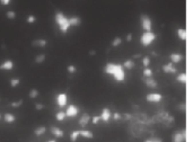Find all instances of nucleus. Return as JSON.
<instances>
[{"mask_svg":"<svg viewBox=\"0 0 193 142\" xmlns=\"http://www.w3.org/2000/svg\"><path fill=\"white\" fill-rule=\"evenodd\" d=\"M104 72L113 76L116 81H120V82L124 81V79H125V71L123 68V64L109 62V63H106V66L104 68Z\"/></svg>","mask_w":193,"mask_h":142,"instance_id":"1","label":"nucleus"},{"mask_svg":"<svg viewBox=\"0 0 193 142\" xmlns=\"http://www.w3.org/2000/svg\"><path fill=\"white\" fill-rule=\"evenodd\" d=\"M54 20L58 25L59 29L61 33L63 34H67V32L69 31V28L71 27L70 26V23H69V18H67L64 16V14L62 11H57L56 15H54Z\"/></svg>","mask_w":193,"mask_h":142,"instance_id":"2","label":"nucleus"},{"mask_svg":"<svg viewBox=\"0 0 193 142\" xmlns=\"http://www.w3.org/2000/svg\"><path fill=\"white\" fill-rule=\"evenodd\" d=\"M156 38H157V35H156L155 33H153V32H145V33L141 35L140 41H141L142 46H149Z\"/></svg>","mask_w":193,"mask_h":142,"instance_id":"3","label":"nucleus"},{"mask_svg":"<svg viewBox=\"0 0 193 142\" xmlns=\"http://www.w3.org/2000/svg\"><path fill=\"white\" fill-rule=\"evenodd\" d=\"M141 24H142V28L146 32H151V27H153L151 19L148 17L147 15H142L141 16Z\"/></svg>","mask_w":193,"mask_h":142,"instance_id":"4","label":"nucleus"},{"mask_svg":"<svg viewBox=\"0 0 193 142\" xmlns=\"http://www.w3.org/2000/svg\"><path fill=\"white\" fill-rule=\"evenodd\" d=\"M185 138H186L185 130H181V131L175 132L172 135V142H184Z\"/></svg>","mask_w":193,"mask_h":142,"instance_id":"5","label":"nucleus"},{"mask_svg":"<svg viewBox=\"0 0 193 142\" xmlns=\"http://www.w3.org/2000/svg\"><path fill=\"white\" fill-rule=\"evenodd\" d=\"M56 102L59 107H64L68 103V96L66 92H60L56 97Z\"/></svg>","mask_w":193,"mask_h":142,"instance_id":"6","label":"nucleus"},{"mask_svg":"<svg viewBox=\"0 0 193 142\" xmlns=\"http://www.w3.org/2000/svg\"><path fill=\"white\" fill-rule=\"evenodd\" d=\"M79 113V108L76 105L71 104L67 107V111H66V115L67 117H76Z\"/></svg>","mask_w":193,"mask_h":142,"instance_id":"7","label":"nucleus"},{"mask_svg":"<svg viewBox=\"0 0 193 142\" xmlns=\"http://www.w3.org/2000/svg\"><path fill=\"white\" fill-rule=\"evenodd\" d=\"M146 99L149 103H159L163 99V96L160 94H157V92H151V94H148L146 96Z\"/></svg>","mask_w":193,"mask_h":142,"instance_id":"8","label":"nucleus"},{"mask_svg":"<svg viewBox=\"0 0 193 142\" xmlns=\"http://www.w3.org/2000/svg\"><path fill=\"white\" fill-rule=\"evenodd\" d=\"M112 112H111V109L110 108H107V107H105V108H103L102 109V113H101V120L102 121H104V122H109L111 119H112Z\"/></svg>","mask_w":193,"mask_h":142,"instance_id":"9","label":"nucleus"},{"mask_svg":"<svg viewBox=\"0 0 193 142\" xmlns=\"http://www.w3.org/2000/svg\"><path fill=\"white\" fill-rule=\"evenodd\" d=\"M14 61L10 60V59H7L5 60L1 64H0V70H5V71H9V70H13L14 69Z\"/></svg>","mask_w":193,"mask_h":142,"instance_id":"10","label":"nucleus"},{"mask_svg":"<svg viewBox=\"0 0 193 142\" xmlns=\"http://www.w3.org/2000/svg\"><path fill=\"white\" fill-rule=\"evenodd\" d=\"M46 45H48V41L44 38H36L32 41V46H35V48H45Z\"/></svg>","mask_w":193,"mask_h":142,"instance_id":"11","label":"nucleus"},{"mask_svg":"<svg viewBox=\"0 0 193 142\" xmlns=\"http://www.w3.org/2000/svg\"><path fill=\"white\" fill-rule=\"evenodd\" d=\"M163 71H164L165 73H176V72H177V69L174 67V63L168 62L167 64H164V66H163Z\"/></svg>","mask_w":193,"mask_h":142,"instance_id":"12","label":"nucleus"},{"mask_svg":"<svg viewBox=\"0 0 193 142\" xmlns=\"http://www.w3.org/2000/svg\"><path fill=\"white\" fill-rule=\"evenodd\" d=\"M50 131H51V133L56 137V138H63V135H64V132L58 127V126H52L51 129H50Z\"/></svg>","mask_w":193,"mask_h":142,"instance_id":"13","label":"nucleus"},{"mask_svg":"<svg viewBox=\"0 0 193 142\" xmlns=\"http://www.w3.org/2000/svg\"><path fill=\"white\" fill-rule=\"evenodd\" d=\"M89 120H90L89 114H87V113L82 114V115H81V117L79 119V125H80L81 127H85L86 125L89 123Z\"/></svg>","mask_w":193,"mask_h":142,"instance_id":"14","label":"nucleus"},{"mask_svg":"<svg viewBox=\"0 0 193 142\" xmlns=\"http://www.w3.org/2000/svg\"><path fill=\"white\" fill-rule=\"evenodd\" d=\"M170 58H171V62H172V63H180V62L183 60V54L172 53Z\"/></svg>","mask_w":193,"mask_h":142,"instance_id":"15","label":"nucleus"},{"mask_svg":"<svg viewBox=\"0 0 193 142\" xmlns=\"http://www.w3.org/2000/svg\"><path fill=\"white\" fill-rule=\"evenodd\" d=\"M3 120L8 124L9 123H14L16 121V116L14 114H11V113H6V114H3Z\"/></svg>","mask_w":193,"mask_h":142,"instance_id":"16","label":"nucleus"},{"mask_svg":"<svg viewBox=\"0 0 193 142\" xmlns=\"http://www.w3.org/2000/svg\"><path fill=\"white\" fill-rule=\"evenodd\" d=\"M143 80H145V84L149 88H157V86H158V82L155 79H153V78H145Z\"/></svg>","mask_w":193,"mask_h":142,"instance_id":"17","label":"nucleus"},{"mask_svg":"<svg viewBox=\"0 0 193 142\" xmlns=\"http://www.w3.org/2000/svg\"><path fill=\"white\" fill-rule=\"evenodd\" d=\"M80 132V135L86 138V139H93L94 138V133L92 131H88V130H79Z\"/></svg>","mask_w":193,"mask_h":142,"instance_id":"18","label":"nucleus"},{"mask_svg":"<svg viewBox=\"0 0 193 142\" xmlns=\"http://www.w3.org/2000/svg\"><path fill=\"white\" fill-rule=\"evenodd\" d=\"M123 68H124V69H129V70H131L132 68H135V61H133L132 59H128V60H125V61H124V63H123Z\"/></svg>","mask_w":193,"mask_h":142,"instance_id":"19","label":"nucleus"},{"mask_svg":"<svg viewBox=\"0 0 193 142\" xmlns=\"http://www.w3.org/2000/svg\"><path fill=\"white\" fill-rule=\"evenodd\" d=\"M69 23H70V26H79L81 24V19L78 16H74V17L69 18Z\"/></svg>","mask_w":193,"mask_h":142,"instance_id":"20","label":"nucleus"},{"mask_svg":"<svg viewBox=\"0 0 193 142\" xmlns=\"http://www.w3.org/2000/svg\"><path fill=\"white\" fill-rule=\"evenodd\" d=\"M45 59H46V55H45L44 53H41V54H38V55L35 56L34 61H35L36 64H42V63H44Z\"/></svg>","mask_w":193,"mask_h":142,"instance_id":"21","label":"nucleus"},{"mask_svg":"<svg viewBox=\"0 0 193 142\" xmlns=\"http://www.w3.org/2000/svg\"><path fill=\"white\" fill-rule=\"evenodd\" d=\"M45 132H46V127H45V126H38V127L34 130V134H35L36 137L43 135Z\"/></svg>","mask_w":193,"mask_h":142,"instance_id":"22","label":"nucleus"},{"mask_svg":"<svg viewBox=\"0 0 193 142\" xmlns=\"http://www.w3.org/2000/svg\"><path fill=\"white\" fill-rule=\"evenodd\" d=\"M40 95L39 90L36 88H32L29 90V92H28V97L31 98V99H35V98H38Z\"/></svg>","mask_w":193,"mask_h":142,"instance_id":"23","label":"nucleus"},{"mask_svg":"<svg viewBox=\"0 0 193 142\" xmlns=\"http://www.w3.org/2000/svg\"><path fill=\"white\" fill-rule=\"evenodd\" d=\"M66 117H67V115H66V112H63V111H60L56 114V120L59 122H62Z\"/></svg>","mask_w":193,"mask_h":142,"instance_id":"24","label":"nucleus"},{"mask_svg":"<svg viewBox=\"0 0 193 142\" xmlns=\"http://www.w3.org/2000/svg\"><path fill=\"white\" fill-rule=\"evenodd\" d=\"M80 135V132H79V130H75V131H72L71 133H70V140L71 142H76L78 139V137Z\"/></svg>","mask_w":193,"mask_h":142,"instance_id":"25","label":"nucleus"},{"mask_svg":"<svg viewBox=\"0 0 193 142\" xmlns=\"http://www.w3.org/2000/svg\"><path fill=\"white\" fill-rule=\"evenodd\" d=\"M177 34H178V37L182 40V41H185L186 40V31L183 29V28H180L177 31Z\"/></svg>","mask_w":193,"mask_h":142,"instance_id":"26","label":"nucleus"},{"mask_svg":"<svg viewBox=\"0 0 193 142\" xmlns=\"http://www.w3.org/2000/svg\"><path fill=\"white\" fill-rule=\"evenodd\" d=\"M188 77H186V73H180L178 76H177V81L178 82H181V84H185L186 82V79Z\"/></svg>","mask_w":193,"mask_h":142,"instance_id":"27","label":"nucleus"},{"mask_svg":"<svg viewBox=\"0 0 193 142\" xmlns=\"http://www.w3.org/2000/svg\"><path fill=\"white\" fill-rule=\"evenodd\" d=\"M19 84H20L19 78H13V79H10V86H11L13 88H16Z\"/></svg>","mask_w":193,"mask_h":142,"instance_id":"28","label":"nucleus"},{"mask_svg":"<svg viewBox=\"0 0 193 142\" xmlns=\"http://www.w3.org/2000/svg\"><path fill=\"white\" fill-rule=\"evenodd\" d=\"M142 74H143L145 78H151V76H153V70H151L150 68H145Z\"/></svg>","mask_w":193,"mask_h":142,"instance_id":"29","label":"nucleus"},{"mask_svg":"<svg viewBox=\"0 0 193 142\" xmlns=\"http://www.w3.org/2000/svg\"><path fill=\"white\" fill-rule=\"evenodd\" d=\"M121 43H122V38H121V37H115V38L112 41L111 45H112L113 48H116V46H119Z\"/></svg>","mask_w":193,"mask_h":142,"instance_id":"30","label":"nucleus"},{"mask_svg":"<svg viewBox=\"0 0 193 142\" xmlns=\"http://www.w3.org/2000/svg\"><path fill=\"white\" fill-rule=\"evenodd\" d=\"M23 103H24V100L23 99H19V100H17V102H11L10 103V106L14 107V108H18L23 105Z\"/></svg>","mask_w":193,"mask_h":142,"instance_id":"31","label":"nucleus"},{"mask_svg":"<svg viewBox=\"0 0 193 142\" xmlns=\"http://www.w3.org/2000/svg\"><path fill=\"white\" fill-rule=\"evenodd\" d=\"M6 17L8 18V19H15L16 18V13L14 10H8L6 13Z\"/></svg>","mask_w":193,"mask_h":142,"instance_id":"32","label":"nucleus"},{"mask_svg":"<svg viewBox=\"0 0 193 142\" xmlns=\"http://www.w3.org/2000/svg\"><path fill=\"white\" fill-rule=\"evenodd\" d=\"M149 63H150V58H149V56H145V58L142 59V64H143L146 68H148Z\"/></svg>","mask_w":193,"mask_h":142,"instance_id":"33","label":"nucleus"},{"mask_svg":"<svg viewBox=\"0 0 193 142\" xmlns=\"http://www.w3.org/2000/svg\"><path fill=\"white\" fill-rule=\"evenodd\" d=\"M26 21L28 23V24H33V23H35L36 21V17L34 16V15H29L27 19H26Z\"/></svg>","mask_w":193,"mask_h":142,"instance_id":"34","label":"nucleus"},{"mask_svg":"<svg viewBox=\"0 0 193 142\" xmlns=\"http://www.w3.org/2000/svg\"><path fill=\"white\" fill-rule=\"evenodd\" d=\"M67 71H68L69 73H75V72L77 71V68H76L75 66L70 64V66H68V67H67Z\"/></svg>","mask_w":193,"mask_h":142,"instance_id":"35","label":"nucleus"},{"mask_svg":"<svg viewBox=\"0 0 193 142\" xmlns=\"http://www.w3.org/2000/svg\"><path fill=\"white\" fill-rule=\"evenodd\" d=\"M44 108H45L44 104H41V103H38V104H35V109H36V111H43Z\"/></svg>","mask_w":193,"mask_h":142,"instance_id":"36","label":"nucleus"},{"mask_svg":"<svg viewBox=\"0 0 193 142\" xmlns=\"http://www.w3.org/2000/svg\"><path fill=\"white\" fill-rule=\"evenodd\" d=\"M145 142H163V141L159 138H150V139H147Z\"/></svg>","mask_w":193,"mask_h":142,"instance_id":"37","label":"nucleus"},{"mask_svg":"<svg viewBox=\"0 0 193 142\" xmlns=\"http://www.w3.org/2000/svg\"><path fill=\"white\" fill-rule=\"evenodd\" d=\"M92 121H93V123H94V124H97V123H98V122L101 121V116H98V115H95V116H93Z\"/></svg>","mask_w":193,"mask_h":142,"instance_id":"38","label":"nucleus"},{"mask_svg":"<svg viewBox=\"0 0 193 142\" xmlns=\"http://www.w3.org/2000/svg\"><path fill=\"white\" fill-rule=\"evenodd\" d=\"M112 117H113V119H114L115 121H117V120H121V117H122V116H121V115H120V114H119L117 112H115V113H113Z\"/></svg>","mask_w":193,"mask_h":142,"instance_id":"39","label":"nucleus"},{"mask_svg":"<svg viewBox=\"0 0 193 142\" xmlns=\"http://www.w3.org/2000/svg\"><path fill=\"white\" fill-rule=\"evenodd\" d=\"M10 0H0V3L1 5H3V6H8V5H10Z\"/></svg>","mask_w":193,"mask_h":142,"instance_id":"40","label":"nucleus"},{"mask_svg":"<svg viewBox=\"0 0 193 142\" xmlns=\"http://www.w3.org/2000/svg\"><path fill=\"white\" fill-rule=\"evenodd\" d=\"M131 40H132V34H128V35H127V41L130 42Z\"/></svg>","mask_w":193,"mask_h":142,"instance_id":"41","label":"nucleus"},{"mask_svg":"<svg viewBox=\"0 0 193 142\" xmlns=\"http://www.w3.org/2000/svg\"><path fill=\"white\" fill-rule=\"evenodd\" d=\"M125 116H124V119L125 120H129V119H131V115H129V114H124Z\"/></svg>","mask_w":193,"mask_h":142,"instance_id":"42","label":"nucleus"},{"mask_svg":"<svg viewBox=\"0 0 193 142\" xmlns=\"http://www.w3.org/2000/svg\"><path fill=\"white\" fill-rule=\"evenodd\" d=\"M89 54H90V55H95V54H96V52H95L94 50H92V51H89Z\"/></svg>","mask_w":193,"mask_h":142,"instance_id":"43","label":"nucleus"},{"mask_svg":"<svg viewBox=\"0 0 193 142\" xmlns=\"http://www.w3.org/2000/svg\"><path fill=\"white\" fill-rule=\"evenodd\" d=\"M180 108H181V109H182V111H183V109H185V105H183V104H181V105H180Z\"/></svg>","mask_w":193,"mask_h":142,"instance_id":"44","label":"nucleus"},{"mask_svg":"<svg viewBox=\"0 0 193 142\" xmlns=\"http://www.w3.org/2000/svg\"><path fill=\"white\" fill-rule=\"evenodd\" d=\"M139 56H140V54H135L133 58H135V59H137V58H139Z\"/></svg>","mask_w":193,"mask_h":142,"instance_id":"45","label":"nucleus"},{"mask_svg":"<svg viewBox=\"0 0 193 142\" xmlns=\"http://www.w3.org/2000/svg\"><path fill=\"white\" fill-rule=\"evenodd\" d=\"M46 142H57V140H49V141H46Z\"/></svg>","mask_w":193,"mask_h":142,"instance_id":"46","label":"nucleus"},{"mask_svg":"<svg viewBox=\"0 0 193 142\" xmlns=\"http://www.w3.org/2000/svg\"><path fill=\"white\" fill-rule=\"evenodd\" d=\"M0 120H1V115H0Z\"/></svg>","mask_w":193,"mask_h":142,"instance_id":"47","label":"nucleus"}]
</instances>
